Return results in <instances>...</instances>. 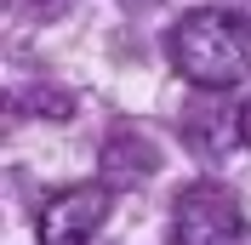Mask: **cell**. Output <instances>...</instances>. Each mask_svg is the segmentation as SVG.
Returning <instances> with one entry per match:
<instances>
[{
    "label": "cell",
    "instance_id": "cell-1",
    "mask_svg": "<svg viewBox=\"0 0 251 245\" xmlns=\"http://www.w3.org/2000/svg\"><path fill=\"white\" fill-rule=\"evenodd\" d=\"M172 63L205 92H228L251 74V23L240 12H188L172 29Z\"/></svg>",
    "mask_w": 251,
    "mask_h": 245
},
{
    "label": "cell",
    "instance_id": "cell-2",
    "mask_svg": "<svg viewBox=\"0 0 251 245\" xmlns=\"http://www.w3.org/2000/svg\"><path fill=\"white\" fill-rule=\"evenodd\" d=\"M246 211L217 183H188L172 205V245H240Z\"/></svg>",
    "mask_w": 251,
    "mask_h": 245
},
{
    "label": "cell",
    "instance_id": "cell-3",
    "mask_svg": "<svg viewBox=\"0 0 251 245\" xmlns=\"http://www.w3.org/2000/svg\"><path fill=\"white\" fill-rule=\"evenodd\" d=\"M109 217H114V188L109 183H80V188H63V194L46 199L34 234H40V245H92Z\"/></svg>",
    "mask_w": 251,
    "mask_h": 245
},
{
    "label": "cell",
    "instance_id": "cell-4",
    "mask_svg": "<svg viewBox=\"0 0 251 245\" xmlns=\"http://www.w3.org/2000/svg\"><path fill=\"white\" fill-rule=\"evenodd\" d=\"M234 131H240V143H251V97L240 103V120H234Z\"/></svg>",
    "mask_w": 251,
    "mask_h": 245
},
{
    "label": "cell",
    "instance_id": "cell-5",
    "mask_svg": "<svg viewBox=\"0 0 251 245\" xmlns=\"http://www.w3.org/2000/svg\"><path fill=\"white\" fill-rule=\"evenodd\" d=\"M223 6H228V12H240V17L251 23V0H223Z\"/></svg>",
    "mask_w": 251,
    "mask_h": 245
},
{
    "label": "cell",
    "instance_id": "cell-6",
    "mask_svg": "<svg viewBox=\"0 0 251 245\" xmlns=\"http://www.w3.org/2000/svg\"><path fill=\"white\" fill-rule=\"evenodd\" d=\"M40 6H46V12H51V6H69V0H40Z\"/></svg>",
    "mask_w": 251,
    "mask_h": 245
}]
</instances>
